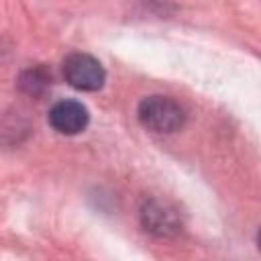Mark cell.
<instances>
[{
    "label": "cell",
    "mask_w": 261,
    "mask_h": 261,
    "mask_svg": "<svg viewBox=\"0 0 261 261\" xmlns=\"http://www.w3.org/2000/svg\"><path fill=\"white\" fill-rule=\"evenodd\" d=\"M45 86H47V77H43L39 71H29L22 77V88L31 94H39V90Z\"/></svg>",
    "instance_id": "cell-5"
},
{
    "label": "cell",
    "mask_w": 261,
    "mask_h": 261,
    "mask_svg": "<svg viewBox=\"0 0 261 261\" xmlns=\"http://www.w3.org/2000/svg\"><path fill=\"white\" fill-rule=\"evenodd\" d=\"M49 122L61 135H80L88 126L90 114L82 102L61 100L49 110Z\"/></svg>",
    "instance_id": "cell-3"
},
{
    "label": "cell",
    "mask_w": 261,
    "mask_h": 261,
    "mask_svg": "<svg viewBox=\"0 0 261 261\" xmlns=\"http://www.w3.org/2000/svg\"><path fill=\"white\" fill-rule=\"evenodd\" d=\"M141 124L159 135L175 133L186 122V110L167 96H149L139 104Z\"/></svg>",
    "instance_id": "cell-1"
},
{
    "label": "cell",
    "mask_w": 261,
    "mask_h": 261,
    "mask_svg": "<svg viewBox=\"0 0 261 261\" xmlns=\"http://www.w3.org/2000/svg\"><path fill=\"white\" fill-rule=\"evenodd\" d=\"M257 245H259V251H261V230H259V234H257Z\"/></svg>",
    "instance_id": "cell-6"
},
{
    "label": "cell",
    "mask_w": 261,
    "mask_h": 261,
    "mask_svg": "<svg viewBox=\"0 0 261 261\" xmlns=\"http://www.w3.org/2000/svg\"><path fill=\"white\" fill-rule=\"evenodd\" d=\"M143 222L151 232L157 234H169L177 230V218L173 212H169L165 206L149 204L143 210Z\"/></svg>",
    "instance_id": "cell-4"
},
{
    "label": "cell",
    "mask_w": 261,
    "mask_h": 261,
    "mask_svg": "<svg viewBox=\"0 0 261 261\" xmlns=\"http://www.w3.org/2000/svg\"><path fill=\"white\" fill-rule=\"evenodd\" d=\"M65 82L82 92H96L104 86L106 73L98 59L88 53H69L63 59Z\"/></svg>",
    "instance_id": "cell-2"
}]
</instances>
